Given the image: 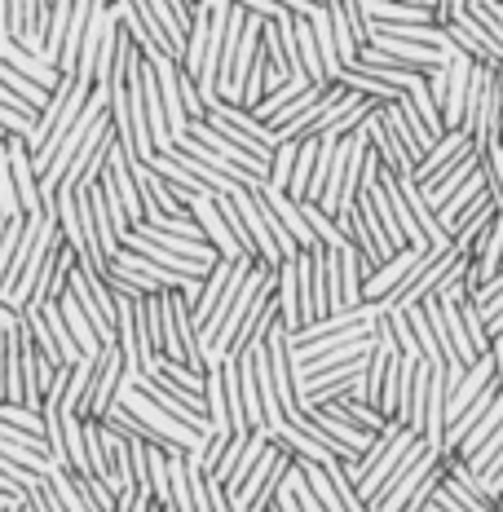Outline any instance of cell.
I'll list each match as a JSON object with an SVG mask.
<instances>
[{
	"label": "cell",
	"mask_w": 503,
	"mask_h": 512,
	"mask_svg": "<svg viewBox=\"0 0 503 512\" xmlns=\"http://www.w3.org/2000/svg\"><path fill=\"white\" fill-rule=\"evenodd\" d=\"M71 265H76V248H71L67 239L53 248L49 256V265H45V274H40V283H36V292L27 296V305L23 309H45L49 301H58L62 292H67V279H71Z\"/></svg>",
	"instance_id": "obj_11"
},
{
	"label": "cell",
	"mask_w": 503,
	"mask_h": 512,
	"mask_svg": "<svg viewBox=\"0 0 503 512\" xmlns=\"http://www.w3.org/2000/svg\"><path fill=\"white\" fill-rule=\"evenodd\" d=\"M331 84H345V89L362 93V98H376V102H389V98H402V93H406V89H398V84L371 76V71H358V67H340V76Z\"/></svg>",
	"instance_id": "obj_18"
},
{
	"label": "cell",
	"mask_w": 503,
	"mask_h": 512,
	"mask_svg": "<svg viewBox=\"0 0 503 512\" xmlns=\"http://www.w3.org/2000/svg\"><path fill=\"white\" fill-rule=\"evenodd\" d=\"M327 14H331V31H336V53H340V67H349V62L358 58L362 40H358V31H353V23H349V14H345V5H340V0H331V5H327Z\"/></svg>",
	"instance_id": "obj_26"
},
{
	"label": "cell",
	"mask_w": 503,
	"mask_h": 512,
	"mask_svg": "<svg viewBox=\"0 0 503 512\" xmlns=\"http://www.w3.org/2000/svg\"><path fill=\"white\" fill-rule=\"evenodd\" d=\"M181 102H186L190 120H203V115H208V106H203V98H199V84H195L190 71H181Z\"/></svg>",
	"instance_id": "obj_38"
},
{
	"label": "cell",
	"mask_w": 503,
	"mask_h": 512,
	"mask_svg": "<svg viewBox=\"0 0 503 512\" xmlns=\"http://www.w3.org/2000/svg\"><path fill=\"white\" fill-rule=\"evenodd\" d=\"M437 464H442V451H437V446H424L420 455H411V460H406L398 473H393L389 482L376 490V499H371L367 508H371V512H402V508H406V499L415 495V486H420Z\"/></svg>",
	"instance_id": "obj_6"
},
{
	"label": "cell",
	"mask_w": 503,
	"mask_h": 512,
	"mask_svg": "<svg viewBox=\"0 0 503 512\" xmlns=\"http://www.w3.org/2000/svg\"><path fill=\"white\" fill-rule=\"evenodd\" d=\"M93 93V80H80V76H58V84H53L49 102L40 106L36 124H31V164H36V177L45 173V164L53 159V151H58V142L67 137V128L76 124V115L84 111V102H89Z\"/></svg>",
	"instance_id": "obj_1"
},
{
	"label": "cell",
	"mask_w": 503,
	"mask_h": 512,
	"mask_svg": "<svg viewBox=\"0 0 503 512\" xmlns=\"http://www.w3.org/2000/svg\"><path fill=\"white\" fill-rule=\"evenodd\" d=\"M455 309L464 314V327H468V336H473L477 354H486V349H490V327H486V314H481V301H477V296H468V301H459Z\"/></svg>",
	"instance_id": "obj_30"
},
{
	"label": "cell",
	"mask_w": 503,
	"mask_h": 512,
	"mask_svg": "<svg viewBox=\"0 0 503 512\" xmlns=\"http://www.w3.org/2000/svg\"><path fill=\"white\" fill-rule=\"evenodd\" d=\"M265 512H278V508H274V504H270V508H265Z\"/></svg>",
	"instance_id": "obj_43"
},
{
	"label": "cell",
	"mask_w": 503,
	"mask_h": 512,
	"mask_svg": "<svg viewBox=\"0 0 503 512\" xmlns=\"http://www.w3.org/2000/svg\"><path fill=\"white\" fill-rule=\"evenodd\" d=\"M115 402H120L124 411H133L137 420H142L146 429H155L159 437H164V442H173L177 451H199L203 437H208V433L190 429V424H181L177 415H168L155 398H146V393L137 389V384H128V380H120V393H115Z\"/></svg>",
	"instance_id": "obj_3"
},
{
	"label": "cell",
	"mask_w": 503,
	"mask_h": 512,
	"mask_svg": "<svg viewBox=\"0 0 503 512\" xmlns=\"http://www.w3.org/2000/svg\"><path fill=\"white\" fill-rule=\"evenodd\" d=\"M402 314H406V323H411V336L420 340V354H424V362H433V367H442V354H437V327H433V318H428L424 301L406 305Z\"/></svg>",
	"instance_id": "obj_22"
},
{
	"label": "cell",
	"mask_w": 503,
	"mask_h": 512,
	"mask_svg": "<svg viewBox=\"0 0 503 512\" xmlns=\"http://www.w3.org/2000/svg\"><path fill=\"white\" fill-rule=\"evenodd\" d=\"M477 168H481V151H477V146H473V151H464V155H459L455 159V164L451 168H446V173L442 177H433V181H424V186H420V181H415V186H420L424 190V199H428V208H442L446 204V199H451L455 195V190L459 186H464V181L468 177H473L477 173Z\"/></svg>",
	"instance_id": "obj_14"
},
{
	"label": "cell",
	"mask_w": 503,
	"mask_h": 512,
	"mask_svg": "<svg viewBox=\"0 0 503 512\" xmlns=\"http://www.w3.org/2000/svg\"><path fill=\"white\" fill-rule=\"evenodd\" d=\"M499 455H503V424H499V429H495V433H490V437H486V442H481V446H477V451H473V455H464V464H468V468H473V473H481V477H486V468H490V464H495V460H499Z\"/></svg>",
	"instance_id": "obj_36"
},
{
	"label": "cell",
	"mask_w": 503,
	"mask_h": 512,
	"mask_svg": "<svg viewBox=\"0 0 503 512\" xmlns=\"http://www.w3.org/2000/svg\"><path fill=\"white\" fill-rule=\"evenodd\" d=\"M270 504H274L278 512H305L301 504H296V495H292V486H287V482H278V490H274Z\"/></svg>",
	"instance_id": "obj_40"
},
{
	"label": "cell",
	"mask_w": 503,
	"mask_h": 512,
	"mask_svg": "<svg viewBox=\"0 0 503 512\" xmlns=\"http://www.w3.org/2000/svg\"><path fill=\"white\" fill-rule=\"evenodd\" d=\"M464 151H473V137H468V133H464V128H446V133H442V137H437V142H433V146H428V151H424L420 159H415L411 177H415V181H420V186H424V181L442 177V173H446V168H451V164H455V159H459V155H464Z\"/></svg>",
	"instance_id": "obj_10"
},
{
	"label": "cell",
	"mask_w": 503,
	"mask_h": 512,
	"mask_svg": "<svg viewBox=\"0 0 503 512\" xmlns=\"http://www.w3.org/2000/svg\"><path fill=\"white\" fill-rule=\"evenodd\" d=\"M186 133H190V137H199V142L208 146V151L226 155L230 164L248 168V173H256V177H270V164H265V159H256V155H248V151H243V146H234L230 137H221V133H217V128H212L208 120H190V124H186Z\"/></svg>",
	"instance_id": "obj_16"
},
{
	"label": "cell",
	"mask_w": 503,
	"mask_h": 512,
	"mask_svg": "<svg viewBox=\"0 0 503 512\" xmlns=\"http://www.w3.org/2000/svg\"><path fill=\"white\" fill-rule=\"evenodd\" d=\"M340 252V309H353L362 305V265H358V248L345 243Z\"/></svg>",
	"instance_id": "obj_23"
},
{
	"label": "cell",
	"mask_w": 503,
	"mask_h": 512,
	"mask_svg": "<svg viewBox=\"0 0 503 512\" xmlns=\"http://www.w3.org/2000/svg\"><path fill=\"white\" fill-rule=\"evenodd\" d=\"M287 464H292V451H287V446L274 437V442L265 446V455H261V460L252 464V473L243 477V486L230 495L234 512H265V508H270V499H274L278 482H283Z\"/></svg>",
	"instance_id": "obj_4"
},
{
	"label": "cell",
	"mask_w": 503,
	"mask_h": 512,
	"mask_svg": "<svg viewBox=\"0 0 503 512\" xmlns=\"http://www.w3.org/2000/svg\"><path fill=\"white\" fill-rule=\"evenodd\" d=\"M0 420L9 429H31V433H45V420H40V407H27V402H0Z\"/></svg>",
	"instance_id": "obj_32"
},
{
	"label": "cell",
	"mask_w": 503,
	"mask_h": 512,
	"mask_svg": "<svg viewBox=\"0 0 503 512\" xmlns=\"http://www.w3.org/2000/svg\"><path fill=\"white\" fill-rule=\"evenodd\" d=\"M499 424H503V393H495V402H490V411H486V415H481V420L473 424V429H468V433H464V442H459V446H455V451H446V455H459V460H464V455H473V451H477V446H481V442H486V437H490V433H495V429H499Z\"/></svg>",
	"instance_id": "obj_25"
},
{
	"label": "cell",
	"mask_w": 503,
	"mask_h": 512,
	"mask_svg": "<svg viewBox=\"0 0 503 512\" xmlns=\"http://www.w3.org/2000/svg\"><path fill=\"white\" fill-rule=\"evenodd\" d=\"M190 217L199 221V230H203V239L217 248V256H226V261H239V256H248L239 248V239L230 234L226 226V217H221V208H217V195L212 190H203V195H190Z\"/></svg>",
	"instance_id": "obj_8"
},
{
	"label": "cell",
	"mask_w": 503,
	"mask_h": 512,
	"mask_svg": "<svg viewBox=\"0 0 503 512\" xmlns=\"http://www.w3.org/2000/svg\"><path fill=\"white\" fill-rule=\"evenodd\" d=\"M415 367H420V358L415 354H393L389 358V371H384V393H380V411L384 420H406V402H411V384H415Z\"/></svg>",
	"instance_id": "obj_9"
},
{
	"label": "cell",
	"mask_w": 503,
	"mask_h": 512,
	"mask_svg": "<svg viewBox=\"0 0 503 512\" xmlns=\"http://www.w3.org/2000/svg\"><path fill=\"white\" fill-rule=\"evenodd\" d=\"M296 151H301V142H278L274 155H270V186L287 190V177H292V164H296Z\"/></svg>",
	"instance_id": "obj_34"
},
{
	"label": "cell",
	"mask_w": 503,
	"mask_h": 512,
	"mask_svg": "<svg viewBox=\"0 0 503 512\" xmlns=\"http://www.w3.org/2000/svg\"><path fill=\"white\" fill-rule=\"evenodd\" d=\"M274 279H278L274 265H261V261L252 265V274L239 283V292H234V301L226 305V314H221L217 323H212L208 332H203V354H226L230 340H234V332H239L243 318H248V309L256 305V296H261L265 287H274Z\"/></svg>",
	"instance_id": "obj_2"
},
{
	"label": "cell",
	"mask_w": 503,
	"mask_h": 512,
	"mask_svg": "<svg viewBox=\"0 0 503 512\" xmlns=\"http://www.w3.org/2000/svg\"><path fill=\"white\" fill-rule=\"evenodd\" d=\"M481 173H486V190H490V199L503 208V146H486L481 151Z\"/></svg>",
	"instance_id": "obj_33"
},
{
	"label": "cell",
	"mask_w": 503,
	"mask_h": 512,
	"mask_svg": "<svg viewBox=\"0 0 503 512\" xmlns=\"http://www.w3.org/2000/svg\"><path fill=\"white\" fill-rule=\"evenodd\" d=\"M0 327H18V309H9L5 301H0Z\"/></svg>",
	"instance_id": "obj_42"
},
{
	"label": "cell",
	"mask_w": 503,
	"mask_h": 512,
	"mask_svg": "<svg viewBox=\"0 0 503 512\" xmlns=\"http://www.w3.org/2000/svg\"><path fill=\"white\" fill-rule=\"evenodd\" d=\"M9 146V168H14V186H18V204H23L27 217H36L40 208V177H36V164H31V146L27 137H5Z\"/></svg>",
	"instance_id": "obj_12"
},
{
	"label": "cell",
	"mask_w": 503,
	"mask_h": 512,
	"mask_svg": "<svg viewBox=\"0 0 503 512\" xmlns=\"http://www.w3.org/2000/svg\"><path fill=\"white\" fill-rule=\"evenodd\" d=\"M252 195H256V190H252ZM256 204H261L265 230H270V234H274L278 252H283V256H296V252H301V243H296V239H292V230H287V226H283V217H278V212H274L270 204H265V199H261V195H256Z\"/></svg>",
	"instance_id": "obj_35"
},
{
	"label": "cell",
	"mask_w": 503,
	"mask_h": 512,
	"mask_svg": "<svg viewBox=\"0 0 503 512\" xmlns=\"http://www.w3.org/2000/svg\"><path fill=\"white\" fill-rule=\"evenodd\" d=\"M0 217H23L18 204V186H14V168H9V146L0 137Z\"/></svg>",
	"instance_id": "obj_28"
},
{
	"label": "cell",
	"mask_w": 503,
	"mask_h": 512,
	"mask_svg": "<svg viewBox=\"0 0 503 512\" xmlns=\"http://www.w3.org/2000/svg\"><path fill=\"white\" fill-rule=\"evenodd\" d=\"M40 318H45V327H49V336H53V345H58V354H62V367H76V362H80L84 354H80V345H76V336H71V327H67V318H62V309H58V301H49L45 309H40Z\"/></svg>",
	"instance_id": "obj_20"
},
{
	"label": "cell",
	"mask_w": 503,
	"mask_h": 512,
	"mask_svg": "<svg viewBox=\"0 0 503 512\" xmlns=\"http://www.w3.org/2000/svg\"><path fill=\"white\" fill-rule=\"evenodd\" d=\"M362 128H367V142L376 146V155H380V168H389V173H398V177H411V168H415V159L398 146V137L389 133V124L380 120V106L362 120Z\"/></svg>",
	"instance_id": "obj_15"
},
{
	"label": "cell",
	"mask_w": 503,
	"mask_h": 512,
	"mask_svg": "<svg viewBox=\"0 0 503 512\" xmlns=\"http://www.w3.org/2000/svg\"><path fill=\"white\" fill-rule=\"evenodd\" d=\"M490 358H495V384L503 393V340H490Z\"/></svg>",
	"instance_id": "obj_41"
},
{
	"label": "cell",
	"mask_w": 503,
	"mask_h": 512,
	"mask_svg": "<svg viewBox=\"0 0 503 512\" xmlns=\"http://www.w3.org/2000/svg\"><path fill=\"white\" fill-rule=\"evenodd\" d=\"M58 309H62V318H67V327H71V336H76V345H80V354H93V349H102V340L98 332H93V323H89V314L80 309V301L71 296V287L58 296Z\"/></svg>",
	"instance_id": "obj_19"
},
{
	"label": "cell",
	"mask_w": 503,
	"mask_h": 512,
	"mask_svg": "<svg viewBox=\"0 0 503 512\" xmlns=\"http://www.w3.org/2000/svg\"><path fill=\"white\" fill-rule=\"evenodd\" d=\"M76 477V486H80V495L89 499V508L93 512H111L115 508V490L102 482V477H93V473H71Z\"/></svg>",
	"instance_id": "obj_31"
},
{
	"label": "cell",
	"mask_w": 503,
	"mask_h": 512,
	"mask_svg": "<svg viewBox=\"0 0 503 512\" xmlns=\"http://www.w3.org/2000/svg\"><path fill=\"white\" fill-rule=\"evenodd\" d=\"M442 468H446V451H442V464H437V468H433V473H428V477H424V482H420V486H415V495H411V499H406V508H402V512H424V508H428V499H433V495H437V482H442Z\"/></svg>",
	"instance_id": "obj_37"
},
{
	"label": "cell",
	"mask_w": 503,
	"mask_h": 512,
	"mask_svg": "<svg viewBox=\"0 0 503 512\" xmlns=\"http://www.w3.org/2000/svg\"><path fill=\"white\" fill-rule=\"evenodd\" d=\"M111 146H115V124H111V111L102 115L98 124L89 128V137L80 142V151L71 155V164H67V173H62L58 181V190H84V186H93L102 173V164H106V155H111Z\"/></svg>",
	"instance_id": "obj_5"
},
{
	"label": "cell",
	"mask_w": 503,
	"mask_h": 512,
	"mask_svg": "<svg viewBox=\"0 0 503 512\" xmlns=\"http://www.w3.org/2000/svg\"><path fill=\"white\" fill-rule=\"evenodd\" d=\"M45 482L53 486V495L62 499V508H67V512H93L89 499L80 495V486H76V477H71V468H53Z\"/></svg>",
	"instance_id": "obj_27"
},
{
	"label": "cell",
	"mask_w": 503,
	"mask_h": 512,
	"mask_svg": "<svg viewBox=\"0 0 503 512\" xmlns=\"http://www.w3.org/2000/svg\"><path fill=\"white\" fill-rule=\"evenodd\" d=\"M428 248H433V243H428ZM420 252H424V248H411V243H402V248L393 252V256H384L380 270L371 274L367 283H362V301H384V296H389L393 287H398L406 274H411V265L420 261Z\"/></svg>",
	"instance_id": "obj_13"
},
{
	"label": "cell",
	"mask_w": 503,
	"mask_h": 512,
	"mask_svg": "<svg viewBox=\"0 0 503 512\" xmlns=\"http://www.w3.org/2000/svg\"><path fill=\"white\" fill-rule=\"evenodd\" d=\"M296 58H301L305 76L314 84H327V71H323V53H318V40H314V27H309L305 14H296Z\"/></svg>",
	"instance_id": "obj_21"
},
{
	"label": "cell",
	"mask_w": 503,
	"mask_h": 512,
	"mask_svg": "<svg viewBox=\"0 0 503 512\" xmlns=\"http://www.w3.org/2000/svg\"><path fill=\"white\" fill-rule=\"evenodd\" d=\"M234 5H243L248 14H261V18H278V14H292V9H283L278 0H234Z\"/></svg>",
	"instance_id": "obj_39"
},
{
	"label": "cell",
	"mask_w": 503,
	"mask_h": 512,
	"mask_svg": "<svg viewBox=\"0 0 503 512\" xmlns=\"http://www.w3.org/2000/svg\"><path fill=\"white\" fill-rule=\"evenodd\" d=\"M106 5H111V0H106Z\"/></svg>",
	"instance_id": "obj_44"
},
{
	"label": "cell",
	"mask_w": 503,
	"mask_h": 512,
	"mask_svg": "<svg viewBox=\"0 0 503 512\" xmlns=\"http://www.w3.org/2000/svg\"><path fill=\"white\" fill-rule=\"evenodd\" d=\"M278 323L287 327V332H296L301 327V279H296V256H283L278 261Z\"/></svg>",
	"instance_id": "obj_17"
},
{
	"label": "cell",
	"mask_w": 503,
	"mask_h": 512,
	"mask_svg": "<svg viewBox=\"0 0 503 512\" xmlns=\"http://www.w3.org/2000/svg\"><path fill=\"white\" fill-rule=\"evenodd\" d=\"M314 159H318V137H301V151H296L292 177H287V195L301 204L309 195V177H314Z\"/></svg>",
	"instance_id": "obj_24"
},
{
	"label": "cell",
	"mask_w": 503,
	"mask_h": 512,
	"mask_svg": "<svg viewBox=\"0 0 503 512\" xmlns=\"http://www.w3.org/2000/svg\"><path fill=\"white\" fill-rule=\"evenodd\" d=\"M18 318H23V323L31 327V340H36L40 358H45L49 367H62V354H58V345H53V336H49L45 318H40V309H18Z\"/></svg>",
	"instance_id": "obj_29"
},
{
	"label": "cell",
	"mask_w": 503,
	"mask_h": 512,
	"mask_svg": "<svg viewBox=\"0 0 503 512\" xmlns=\"http://www.w3.org/2000/svg\"><path fill=\"white\" fill-rule=\"evenodd\" d=\"M120 380H124V354H120V345H102L98 349V367H93V380H89V393H84V402H80V420H93V415H102L111 411V402H115V393H120Z\"/></svg>",
	"instance_id": "obj_7"
}]
</instances>
